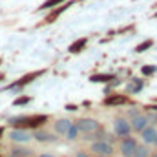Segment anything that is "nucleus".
Returning <instances> with one entry per match:
<instances>
[{"label": "nucleus", "instance_id": "6e6552de", "mask_svg": "<svg viewBox=\"0 0 157 157\" xmlns=\"http://www.w3.org/2000/svg\"><path fill=\"white\" fill-rule=\"evenodd\" d=\"M9 137H11V141H15V143H28V141H29V133H28L26 130H13V132L9 133Z\"/></svg>", "mask_w": 157, "mask_h": 157}, {"label": "nucleus", "instance_id": "f3484780", "mask_svg": "<svg viewBox=\"0 0 157 157\" xmlns=\"http://www.w3.org/2000/svg\"><path fill=\"white\" fill-rule=\"evenodd\" d=\"M152 44H154L152 40H144L143 44H139V46L135 48V51H137V53H141V51H146L148 48H152Z\"/></svg>", "mask_w": 157, "mask_h": 157}, {"label": "nucleus", "instance_id": "423d86ee", "mask_svg": "<svg viewBox=\"0 0 157 157\" xmlns=\"http://www.w3.org/2000/svg\"><path fill=\"white\" fill-rule=\"evenodd\" d=\"M155 137H157V130L154 128V126L146 124V126L141 130V139H143L146 144H152V143L155 141Z\"/></svg>", "mask_w": 157, "mask_h": 157}, {"label": "nucleus", "instance_id": "2eb2a0df", "mask_svg": "<svg viewBox=\"0 0 157 157\" xmlns=\"http://www.w3.org/2000/svg\"><path fill=\"white\" fill-rule=\"evenodd\" d=\"M84 46H86V39H80L78 42H75V44L70 46V51H71V53H77V51H80Z\"/></svg>", "mask_w": 157, "mask_h": 157}, {"label": "nucleus", "instance_id": "f257e3e1", "mask_svg": "<svg viewBox=\"0 0 157 157\" xmlns=\"http://www.w3.org/2000/svg\"><path fill=\"white\" fill-rule=\"evenodd\" d=\"M46 121V115H39V117H17V119H11V124L15 126H40L42 122Z\"/></svg>", "mask_w": 157, "mask_h": 157}, {"label": "nucleus", "instance_id": "f03ea898", "mask_svg": "<svg viewBox=\"0 0 157 157\" xmlns=\"http://www.w3.org/2000/svg\"><path fill=\"white\" fill-rule=\"evenodd\" d=\"M90 148L95 155H112L113 154V146L108 141H93Z\"/></svg>", "mask_w": 157, "mask_h": 157}, {"label": "nucleus", "instance_id": "1a4fd4ad", "mask_svg": "<svg viewBox=\"0 0 157 157\" xmlns=\"http://www.w3.org/2000/svg\"><path fill=\"white\" fill-rule=\"evenodd\" d=\"M70 126H71V121H68V119H59V121L55 122V132H57L59 135H64Z\"/></svg>", "mask_w": 157, "mask_h": 157}, {"label": "nucleus", "instance_id": "b1692460", "mask_svg": "<svg viewBox=\"0 0 157 157\" xmlns=\"http://www.w3.org/2000/svg\"><path fill=\"white\" fill-rule=\"evenodd\" d=\"M40 157H55V155H53V154H42Z\"/></svg>", "mask_w": 157, "mask_h": 157}, {"label": "nucleus", "instance_id": "9b49d317", "mask_svg": "<svg viewBox=\"0 0 157 157\" xmlns=\"http://www.w3.org/2000/svg\"><path fill=\"white\" fill-rule=\"evenodd\" d=\"M108 106H115V104H124L126 102V97L124 95H112V97H108L106 101H104Z\"/></svg>", "mask_w": 157, "mask_h": 157}, {"label": "nucleus", "instance_id": "20e7f679", "mask_svg": "<svg viewBox=\"0 0 157 157\" xmlns=\"http://www.w3.org/2000/svg\"><path fill=\"white\" fill-rule=\"evenodd\" d=\"M135 146H137V141L133 139V137H124L122 141H121V154H122V157H132L133 155V150H135Z\"/></svg>", "mask_w": 157, "mask_h": 157}, {"label": "nucleus", "instance_id": "6ab92c4d", "mask_svg": "<svg viewBox=\"0 0 157 157\" xmlns=\"http://www.w3.org/2000/svg\"><path fill=\"white\" fill-rule=\"evenodd\" d=\"M11 154H15V155H18V157H28V155H29V150H24V148H15Z\"/></svg>", "mask_w": 157, "mask_h": 157}, {"label": "nucleus", "instance_id": "9d476101", "mask_svg": "<svg viewBox=\"0 0 157 157\" xmlns=\"http://www.w3.org/2000/svg\"><path fill=\"white\" fill-rule=\"evenodd\" d=\"M33 137L40 141V143H48V141H55V137L53 135H49V133H46V132H42V130H35V133H33Z\"/></svg>", "mask_w": 157, "mask_h": 157}, {"label": "nucleus", "instance_id": "c85d7f7f", "mask_svg": "<svg viewBox=\"0 0 157 157\" xmlns=\"http://www.w3.org/2000/svg\"><path fill=\"white\" fill-rule=\"evenodd\" d=\"M152 157H157V154H154V155H152Z\"/></svg>", "mask_w": 157, "mask_h": 157}, {"label": "nucleus", "instance_id": "4be33fe9", "mask_svg": "<svg viewBox=\"0 0 157 157\" xmlns=\"http://www.w3.org/2000/svg\"><path fill=\"white\" fill-rule=\"evenodd\" d=\"M28 101H29L28 97H24V99H17V101H15V106H20V104H26Z\"/></svg>", "mask_w": 157, "mask_h": 157}, {"label": "nucleus", "instance_id": "dca6fc26", "mask_svg": "<svg viewBox=\"0 0 157 157\" xmlns=\"http://www.w3.org/2000/svg\"><path fill=\"white\" fill-rule=\"evenodd\" d=\"M141 88H143V82L135 78V80H133V84H130V86H128V91H130V93H135V91H141Z\"/></svg>", "mask_w": 157, "mask_h": 157}, {"label": "nucleus", "instance_id": "c756f323", "mask_svg": "<svg viewBox=\"0 0 157 157\" xmlns=\"http://www.w3.org/2000/svg\"><path fill=\"white\" fill-rule=\"evenodd\" d=\"M28 157H29V155H28Z\"/></svg>", "mask_w": 157, "mask_h": 157}, {"label": "nucleus", "instance_id": "a211bd4d", "mask_svg": "<svg viewBox=\"0 0 157 157\" xmlns=\"http://www.w3.org/2000/svg\"><path fill=\"white\" fill-rule=\"evenodd\" d=\"M113 75H91V82H104V80H112Z\"/></svg>", "mask_w": 157, "mask_h": 157}, {"label": "nucleus", "instance_id": "39448f33", "mask_svg": "<svg viewBox=\"0 0 157 157\" xmlns=\"http://www.w3.org/2000/svg\"><path fill=\"white\" fill-rule=\"evenodd\" d=\"M115 133H117L119 137H126V135H130V132H132V126H130V122L126 121V119H115Z\"/></svg>", "mask_w": 157, "mask_h": 157}, {"label": "nucleus", "instance_id": "cd10ccee", "mask_svg": "<svg viewBox=\"0 0 157 157\" xmlns=\"http://www.w3.org/2000/svg\"><path fill=\"white\" fill-rule=\"evenodd\" d=\"M154 143H155V144H157V137H155V141H154Z\"/></svg>", "mask_w": 157, "mask_h": 157}, {"label": "nucleus", "instance_id": "aec40b11", "mask_svg": "<svg viewBox=\"0 0 157 157\" xmlns=\"http://www.w3.org/2000/svg\"><path fill=\"white\" fill-rule=\"evenodd\" d=\"M60 2H64V0H48L44 6H42V9H48V7H53V6H57V4H60Z\"/></svg>", "mask_w": 157, "mask_h": 157}, {"label": "nucleus", "instance_id": "412c9836", "mask_svg": "<svg viewBox=\"0 0 157 157\" xmlns=\"http://www.w3.org/2000/svg\"><path fill=\"white\" fill-rule=\"evenodd\" d=\"M143 73H144V75H154V73H155V68H154V66H144V68H143Z\"/></svg>", "mask_w": 157, "mask_h": 157}, {"label": "nucleus", "instance_id": "4468645a", "mask_svg": "<svg viewBox=\"0 0 157 157\" xmlns=\"http://www.w3.org/2000/svg\"><path fill=\"white\" fill-rule=\"evenodd\" d=\"M148 148L146 146H135V150H133V155L132 157H148Z\"/></svg>", "mask_w": 157, "mask_h": 157}, {"label": "nucleus", "instance_id": "7ed1b4c3", "mask_svg": "<svg viewBox=\"0 0 157 157\" xmlns=\"http://www.w3.org/2000/svg\"><path fill=\"white\" fill-rule=\"evenodd\" d=\"M75 126L78 128V132H82V133H91V132L101 128V124L95 119H80V121L75 122Z\"/></svg>", "mask_w": 157, "mask_h": 157}, {"label": "nucleus", "instance_id": "f8f14e48", "mask_svg": "<svg viewBox=\"0 0 157 157\" xmlns=\"http://www.w3.org/2000/svg\"><path fill=\"white\" fill-rule=\"evenodd\" d=\"M64 135H66V137H68L70 141H75V139L78 137V128L75 126V124H73V122H71V126L68 128V132H66Z\"/></svg>", "mask_w": 157, "mask_h": 157}, {"label": "nucleus", "instance_id": "0eeeda50", "mask_svg": "<svg viewBox=\"0 0 157 157\" xmlns=\"http://www.w3.org/2000/svg\"><path fill=\"white\" fill-rule=\"evenodd\" d=\"M150 121L146 115H141V113H137L135 117H132V122H130V126H132V130H135V132H141L146 124H148Z\"/></svg>", "mask_w": 157, "mask_h": 157}, {"label": "nucleus", "instance_id": "bb28decb", "mask_svg": "<svg viewBox=\"0 0 157 157\" xmlns=\"http://www.w3.org/2000/svg\"><path fill=\"white\" fill-rule=\"evenodd\" d=\"M97 157H110V155H97Z\"/></svg>", "mask_w": 157, "mask_h": 157}, {"label": "nucleus", "instance_id": "a878e982", "mask_svg": "<svg viewBox=\"0 0 157 157\" xmlns=\"http://www.w3.org/2000/svg\"><path fill=\"white\" fill-rule=\"evenodd\" d=\"M9 157H18V155H15V154H9Z\"/></svg>", "mask_w": 157, "mask_h": 157}, {"label": "nucleus", "instance_id": "ddd939ff", "mask_svg": "<svg viewBox=\"0 0 157 157\" xmlns=\"http://www.w3.org/2000/svg\"><path fill=\"white\" fill-rule=\"evenodd\" d=\"M39 75H42V71H39V73H31V75H28V77H24V80H18V82H15L11 88H17V86H24V84H28L29 80H33L35 77H39Z\"/></svg>", "mask_w": 157, "mask_h": 157}, {"label": "nucleus", "instance_id": "5701e85b", "mask_svg": "<svg viewBox=\"0 0 157 157\" xmlns=\"http://www.w3.org/2000/svg\"><path fill=\"white\" fill-rule=\"evenodd\" d=\"M75 157H90V155H88L86 152H77V155H75Z\"/></svg>", "mask_w": 157, "mask_h": 157}, {"label": "nucleus", "instance_id": "393cba45", "mask_svg": "<svg viewBox=\"0 0 157 157\" xmlns=\"http://www.w3.org/2000/svg\"><path fill=\"white\" fill-rule=\"evenodd\" d=\"M150 110H155L157 112V106H150Z\"/></svg>", "mask_w": 157, "mask_h": 157}]
</instances>
